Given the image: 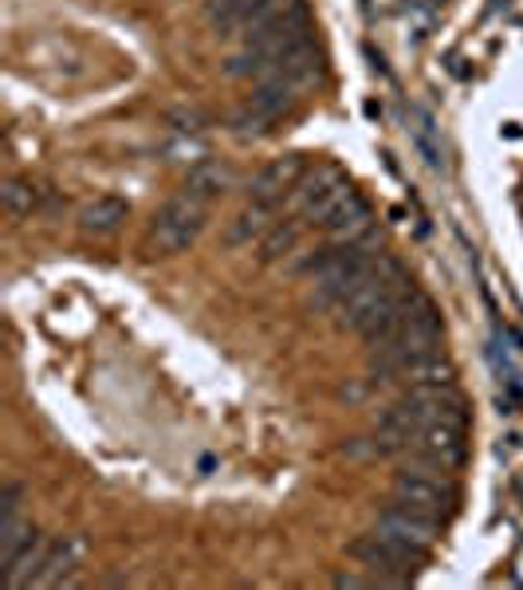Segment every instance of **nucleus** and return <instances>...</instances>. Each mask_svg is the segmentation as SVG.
<instances>
[{
    "mask_svg": "<svg viewBox=\"0 0 523 590\" xmlns=\"http://www.w3.org/2000/svg\"><path fill=\"white\" fill-rule=\"evenodd\" d=\"M295 103V83H288V80H264L260 87L252 91V103L248 107L256 110V115H264V119L272 122V119H280L283 110L292 107Z\"/></svg>",
    "mask_w": 523,
    "mask_h": 590,
    "instance_id": "9d476101",
    "label": "nucleus"
},
{
    "mask_svg": "<svg viewBox=\"0 0 523 590\" xmlns=\"http://www.w3.org/2000/svg\"><path fill=\"white\" fill-rule=\"evenodd\" d=\"M126 217H131L126 201H119V197H99V201H92V205L83 209V229H87V232H99V237H111V232H119V225H122Z\"/></svg>",
    "mask_w": 523,
    "mask_h": 590,
    "instance_id": "9b49d317",
    "label": "nucleus"
},
{
    "mask_svg": "<svg viewBox=\"0 0 523 590\" xmlns=\"http://www.w3.org/2000/svg\"><path fill=\"white\" fill-rule=\"evenodd\" d=\"M272 229V205H252V209H244L241 217L232 220L229 232H224V241L229 244H252L256 237H264V232Z\"/></svg>",
    "mask_w": 523,
    "mask_h": 590,
    "instance_id": "ddd939ff",
    "label": "nucleus"
},
{
    "mask_svg": "<svg viewBox=\"0 0 523 590\" xmlns=\"http://www.w3.org/2000/svg\"><path fill=\"white\" fill-rule=\"evenodd\" d=\"M224 185H229V173H224L221 166H209V161H205V166H197V170L190 173V181H185V193H190V197H197V201H212L217 193L224 190Z\"/></svg>",
    "mask_w": 523,
    "mask_h": 590,
    "instance_id": "2eb2a0df",
    "label": "nucleus"
},
{
    "mask_svg": "<svg viewBox=\"0 0 523 590\" xmlns=\"http://www.w3.org/2000/svg\"><path fill=\"white\" fill-rule=\"evenodd\" d=\"M295 241H300V229H295V225H280V229H272L264 237L260 256L264 261H280V256H288V252L295 249Z\"/></svg>",
    "mask_w": 523,
    "mask_h": 590,
    "instance_id": "f3484780",
    "label": "nucleus"
},
{
    "mask_svg": "<svg viewBox=\"0 0 523 590\" xmlns=\"http://www.w3.org/2000/svg\"><path fill=\"white\" fill-rule=\"evenodd\" d=\"M264 0H209V21L221 32H244L252 21V12L260 9Z\"/></svg>",
    "mask_w": 523,
    "mask_h": 590,
    "instance_id": "4468645a",
    "label": "nucleus"
},
{
    "mask_svg": "<svg viewBox=\"0 0 523 590\" xmlns=\"http://www.w3.org/2000/svg\"><path fill=\"white\" fill-rule=\"evenodd\" d=\"M16 516H21V489L4 484V492H0V520H16Z\"/></svg>",
    "mask_w": 523,
    "mask_h": 590,
    "instance_id": "a211bd4d",
    "label": "nucleus"
},
{
    "mask_svg": "<svg viewBox=\"0 0 523 590\" xmlns=\"http://www.w3.org/2000/svg\"><path fill=\"white\" fill-rule=\"evenodd\" d=\"M44 551H48V543H44L40 535H32V540L4 563V582H9V587H32V575L40 570Z\"/></svg>",
    "mask_w": 523,
    "mask_h": 590,
    "instance_id": "f8f14e48",
    "label": "nucleus"
},
{
    "mask_svg": "<svg viewBox=\"0 0 523 590\" xmlns=\"http://www.w3.org/2000/svg\"><path fill=\"white\" fill-rule=\"evenodd\" d=\"M319 225L327 237H335V241H358L363 232H370V205H366L358 193H346Z\"/></svg>",
    "mask_w": 523,
    "mask_h": 590,
    "instance_id": "0eeeda50",
    "label": "nucleus"
},
{
    "mask_svg": "<svg viewBox=\"0 0 523 590\" xmlns=\"http://www.w3.org/2000/svg\"><path fill=\"white\" fill-rule=\"evenodd\" d=\"M292 193H295V209H300L303 217L323 220L351 190H346V178H342L339 170H315L295 181Z\"/></svg>",
    "mask_w": 523,
    "mask_h": 590,
    "instance_id": "20e7f679",
    "label": "nucleus"
},
{
    "mask_svg": "<svg viewBox=\"0 0 523 590\" xmlns=\"http://www.w3.org/2000/svg\"><path fill=\"white\" fill-rule=\"evenodd\" d=\"M75 563H80V543H75V540L48 543L40 570L32 575V587H60L71 570H75Z\"/></svg>",
    "mask_w": 523,
    "mask_h": 590,
    "instance_id": "6e6552de",
    "label": "nucleus"
},
{
    "mask_svg": "<svg viewBox=\"0 0 523 590\" xmlns=\"http://www.w3.org/2000/svg\"><path fill=\"white\" fill-rule=\"evenodd\" d=\"M417 457L441 465V469H457L464 460V437H461V421H433L425 425L422 437L413 441Z\"/></svg>",
    "mask_w": 523,
    "mask_h": 590,
    "instance_id": "423d86ee",
    "label": "nucleus"
},
{
    "mask_svg": "<svg viewBox=\"0 0 523 590\" xmlns=\"http://www.w3.org/2000/svg\"><path fill=\"white\" fill-rule=\"evenodd\" d=\"M351 555L354 559H363L366 567H374V570H398V575H410L413 563L422 559L413 547L390 540L382 531H374V535H363L358 543H351Z\"/></svg>",
    "mask_w": 523,
    "mask_h": 590,
    "instance_id": "39448f33",
    "label": "nucleus"
},
{
    "mask_svg": "<svg viewBox=\"0 0 523 590\" xmlns=\"http://www.w3.org/2000/svg\"><path fill=\"white\" fill-rule=\"evenodd\" d=\"M295 181H300V161H276L252 181V201L272 205L276 197H283V190H295Z\"/></svg>",
    "mask_w": 523,
    "mask_h": 590,
    "instance_id": "1a4fd4ad",
    "label": "nucleus"
},
{
    "mask_svg": "<svg viewBox=\"0 0 523 590\" xmlns=\"http://www.w3.org/2000/svg\"><path fill=\"white\" fill-rule=\"evenodd\" d=\"M378 531L390 535V540L405 543V547H413L417 555H425V551L433 547V540H437V520L405 508V504H398V501H390L382 516H378Z\"/></svg>",
    "mask_w": 523,
    "mask_h": 590,
    "instance_id": "7ed1b4c3",
    "label": "nucleus"
},
{
    "mask_svg": "<svg viewBox=\"0 0 523 590\" xmlns=\"http://www.w3.org/2000/svg\"><path fill=\"white\" fill-rule=\"evenodd\" d=\"M4 209L12 213V217H24V213L36 209V201H40V193H36V185L32 181H9L4 185Z\"/></svg>",
    "mask_w": 523,
    "mask_h": 590,
    "instance_id": "dca6fc26",
    "label": "nucleus"
},
{
    "mask_svg": "<svg viewBox=\"0 0 523 590\" xmlns=\"http://www.w3.org/2000/svg\"><path fill=\"white\" fill-rule=\"evenodd\" d=\"M393 501L405 504V508L433 516L441 523V516L453 504V484H449V469L433 465V460H417L413 469L398 472V484H393Z\"/></svg>",
    "mask_w": 523,
    "mask_h": 590,
    "instance_id": "f257e3e1",
    "label": "nucleus"
},
{
    "mask_svg": "<svg viewBox=\"0 0 523 590\" xmlns=\"http://www.w3.org/2000/svg\"><path fill=\"white\" fill-rule=\"evenodd\" d=\"M202 225H205V201L182 193V197H173V201H166V205H161L146 241H150L154 252L170 256V252L190 249V244L197 241Z\"/></svg>",
    "mask_w": 523,
    "mask_h": 590,
    "instance_id": "f03ea898",
    "label": "nucleus"
}]
</instances>
